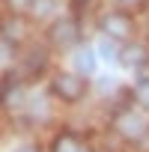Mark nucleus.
Listing matches in <instances>:
<instances>
[{"label": "nucleus", "instance_id": "nucleus-13", "mask_svg": "<svg viewBox=\"0 0 149 152\" xmlns=\"http://www.w3.org/2000/svg\"><path fill=\"white\" fill-rule=\"evenodd\" d=\"M78 3H87V0H78Z\"/></svg>", "mask_w": 149, "mask_h": 152}, {"label": "nucleus", "instance_id": "nucleus-7", "mask_svg": "<svg viewBox=\"0 0 149 152\" xmlns=\"http://www.w3.org/2000/svg\"><path fill=\"white\" fill-rule=\"evenodd\" d=\"M24 72L27 75H36V72H42V66H45V51H30L27 57H24Z\"/></svg>", "mask_w": 149, "mask_h": 152}, {"label": "nucleus", "instance_id": "nucleus-5", "mask_svg": "<svg viewBox=\"0 0 149 152\" xmlns=\"http://www.w3.org/2000/svg\"><path fill=\"white\" fill-rule=\"evenodd\" d=\"M116 128H119L125 137H134V134H140V119H137L134 113H122V116L116 119Z\"/></svg>", "mask_w": 149, "mask_h": 152}, {"label": "nucleus", "instance_id": "nucleus-12", "mask_svg": "<svg viewBox=\"0 0 149 152\" xmlns=\"http://www.w3.org/2000/svg\"><path fill=\"white\" fill-rule=\"evenodd\" d=\"M119 3H137V0H119Z\"/></svg>", "mask_w": 149, "mask_h": 152}, {"label": "nucleus", "instance_id": "nucleus-1", "mask_svg": "<svg viewBox=\"0 0 149 152\" xmlns=\"http://www.w3.org/2000/svg\"><path fill=\"white\" fill-rule=\"evenodd\" d=\"M54 93L66 102H74L84 96V81L78 78V75H60V78L54 81Z\"/></svg>", "mask_w": 149, "mask_h": 152}, {"label": "nucleus", "instance_id": "nucleus-3", "mask_svg": "<svg viewBox=\"0 0 149 152\" xmlns=\"http://www.w3.org/2000/svg\"><path fill=\"white\" fill-rule=\"evenodd\" d=\"M102 27H104L107 36H116V39H128L131 36V24H128L125 15H104Z\"/></svg>", "mask_w": 149, "mask_h": 152}, {"label": "nucleus", "instance_id": "nucleus-6", "mask_svg": "<svg viewBox=\"0 0 149 152\" xmlns=\"http://www.w3.org/2000/svg\"><path fill=\"white\" fill-rule=\"evenodd\" d=\"M54 152H90V149H87V146H81L78 140L72 137V134H63V137H57Z\"/></svg>", "mask_w": 149, "mask_h": 152}, {"label": "nucleus", "instance_id": "nucleus-10", "mask_svg": "<svg viewBox=\"0 0 149 152\" xmlns=\"http://www.w3.org/2000/svg\"><path fill=\"white\" fill-rule=\"evenodd\" d=\"M143 102H149V87H143Z\"/></svg>", "mask_w": 149, "mask_h": 152}, {"label": "nucleus", "instance_id": "nucleus-9", "mask_svg": "<svg viewBox=\"0 0 149 152\" xmlns=\"http://www.w3.org/2000/svg\"><path fill=\"white\" fill-rule=\"evenodd\" d=\"M30 3H33V0H9V6H12L15 12H21V9H30Z\"/></svg>", "mask_w": 149, "mask_h": 152}, {"label": "nucleus", "instance_id": "nucleus-4", "mask_svg": "<svg viewBox=\"0 0 149 152\" xmlns=\"http://www.w3.org/2000/svg\"><path fill=\"white\" fill-rule=\"evenodd\" d=\"M74 66H78L81 75H90V72L96 69V54H93L90 48H81L78 54H74Z\"/></svg>", "mask_w": 149, "mask_h": 152}, {"label": "nucleus", "instance_id": "nucleus-8", "mask_svg": "<svg viewBox=\"0 0 149 152\" xmlns=\"http://www.w3.org/2000/svg\"><path fill=\"white\" fill-rule=\"evenodd\" d=\"M54 6H57L54 0H33V3H30V12L42 18V15H51V12H54Z\"/></svg>", "mask_w": 149, "mask_h": 152}, {"label": "nucleus", "instance_id": "nucleus-2", "mask_svg": "<svg viewBox=\"0 0 149 152\" xmlns=\"http://www.w3.org/2000/svg\"><path fill=\"white\" fill-rule=\"evenodd\" d=\"M51 42L54 45H72V42H78V24H74L72 18H57L51 24Z\"/></svg>", "mask_w": 149, "mask_h": 152}, {"label": "nucleus", "instance_id": "nucleus-11", "mask_svg": "<svg viewBox=\"0 0 149 152\" xmlns=\"http://www.w3.org/2000/svg\"><path fill=\"white\" fill-rule=\"evenodd\" d=\"M18 152H36V149H33V146H21Z\"/></svg>", "mask_w": 149, "mask_h": 152}]
</instances>
